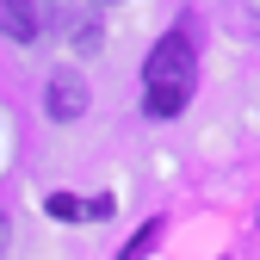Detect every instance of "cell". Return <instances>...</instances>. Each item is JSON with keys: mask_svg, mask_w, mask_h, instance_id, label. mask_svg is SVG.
I'll list each match as a JSON object with an SVG mask.
<instances>
[{"mask_svg": "<svg viewBox=\"0 0 260 260\" xmlns=\"http://www.w3.org/2000/svg\"><path fill=\"white\" fill-rule=\"evenodd\" d=\"M192 87H199V50H192V31L174 25L143 62V112L149 118H180Z\"/></svg>", "mask_w": 260, "mask_h": 260, "instance_id": "obj_1", "label": "cell"}, {"mask_svg": "<svg viewBox=\"0 0 260 260\" xmlns=\"http://www.w3.org/2000/svg\"><path fill=\"white\" fill-rule=\"evenodd\" d=\"M44 112H50L56 124H75V118L87 112V81H81V75H69V69H56V75H50V87H44Z\"/></svg>", "mask_w": 260, "mask_h": 260, "instance_id": "obj_2", "label": "cell"}, {"mask_svg": "<svg viewBox=\"0 0 260 260\" xmlns=\"http://www.w3.org/2000/svg\"><path fill=\"white\" fill-rule=\"evenodd\" d=\"M0 31H7L13 44H31V38H44V31L31 25V13H25V0H0Z\"/></svg>", "mask_w": 260, "mask_h": 260, "instance_id": "obj_3", "label": "cell"}, {"mask_svg": "<svg viewBox=\"0 0 260 260\" xmlns=\"http://www.w3.org/2000/svg\"><path fill=\"white\" fill-rule=\"evenodd\" d=\"M25 13H31V25H38V31H50V25L62 19V0H25Z\"/></svg>", "mask_w": 260, "mask_h": 260, "instance_id": "obj_4", "label": "cell"}, {"mask_svg": "<svg viewBox=\"0 0 260 260\" xmlns=\"http://www.w3.org/2000/svg\"><path fill=\"white\" fill-rule=\"evenodd\" d=\"M50 217L75 223V217H87V199H69V192H56V199H50Z\"/></svg>", "mask_w": 260, "mask_h": 260, "instance_id": "obj_5", "label": "cell"}, {"mask_svg": "<svg viewBox=\"0 0 260 260\" xmlns=\"http://www.w3.org/2000/svg\"><path fill=\"white\" fill-rule=\"evenodd\" d=\"M149 242H155V223H149V230H143L137 242H130V248H124V260H137V254H149Z\"/></svg>", "mask_w": 260, "mask_h": 260, "instance_id": "obj_6", "label": "cell"}, {"mask_svg": "<svg viewBox=\"0 0 260 260\" xmlns=\"http://www.w3.org/2000/svg\"><path fill=\"white\" fill-rule=\"evenodd\" d=\"M0 248H7V217H0Z\"/></svg>", "mask_w": 260, "mask_h": 260, "instance_id": "obj_7", "label": "cell"}]
</instances>
